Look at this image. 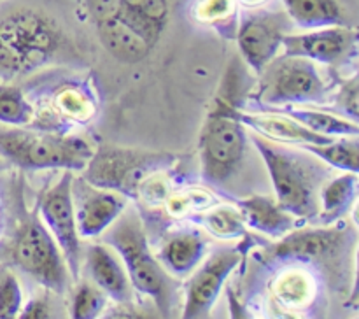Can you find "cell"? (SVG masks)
I'll return each mask as SVG.
<instances>
[{
  "mask_svg": "<svg viewBox=\"0 0 359 319\" xmlns=\"http://www.w3.org/2000/svg\"><path fill=\"white\" fill-rule=\"evenodd\" d=\"M105 294L97 286L88 283H81L72 297L70 304V315L74 319H93L104 311Z\"/></svg>",
  "mask_w": 359,
  "mask_h": 319,
  "instance_id": "obj_29",
  "label": "cell"
},
{
  "mask_svg": "<svg viewBox=\"0 0 359 319\" xmlns=\"http://www.w3.org/2000/svg\"><path fill=\"white\" fill-rule=\"evenodd\" d=\"M237 14V0H200L195 18L205 25H224Z\"/></svg>",
  "mask_w": 359,
  "mask_h": 319,
  "instance_id": "obj_30",
  "label": "cell"
},
{
  "mask_svg": "<svg viewBox=\"0 0 359 319\" xmlns=\"http://www.w3.org/2000/svg\"><path fill=\"white\" fill-rule=\"evenodd\" d=\"M358 137H339L326 144H302L305 153L318 156L325 163L340 168L344 172H354L358 174L359 168V146Z\"/></svg>",
  "mask_w": 359,
  "mask_h": 319,
  "instance_id": "obj_24",
  "label": "cell"
},
{
  "mask_svg": "<svg viewBox=\"0 0 359 319\" xmlns=\"http://www.w3.org/2000/svg\"><path fill=\"white\" fill-rule=\"evenodd\" d=\"M93 23L97 27V34L102 46L121 62H140L149 55L151 48H153V44L144 35H140L135 28L130 27L118 14L98 18Z\"/></svg>",
  "mask_w": 359,
  "mask_h": 319,
  "instance_id": "obj_17",
  "label": "cell"
},
{
  "mask_svg": "<svg viewBox=\"0 0 359 319\" xmlns=\"http://www.w3.org/2000/svg\"><path fill=\"white\" fill-rule=\"evenodd\" d=\"M272 297L287 311H304L318 294L316 277L305 269H286L272 280Z\"/></svg>",
  "mask_w": 359,
  "mask_h": 319,
  "instance_id": "obj_21",
  "label": "cell"
},
{
  "mask_svg": "<svg viewBox=\"0 0 359 319\" xmlns=\"http://www.w3.org/2000/svg\"><path fill=\"white\" fill-rule=\"evenodd\" d=\"M23 307V290L14 273H6L0 280V318H18Z\"/></svg>",
  "mask_w": 359,
  "mask_h": 319,
  "instance_id": "obj_31",
  "label": "cell"
},
{
  "mask_svg": "<svg viewBox=\"0 0 359 319\" xmlns=\"http://www.w3.org/2000/svg\"><path fill=\"white\" fill-rule=\"evenodd\" d=\"M200 135V160L207 181L221 184L237 172L245 151L244 125L238 119V76L228 72Z\"/></svg>",
  "mask_w": 359,
  "mask_h": 319,
  "instance_id": "obj_2",
  "label": "cell"
},
{
  "mask_svg": "<svg viewBox=\"0 0 359 319\" xmlns=\"http://www.w3.org/2000/svg\"><path fill=\"white\" fill-rule=\"evenodd\" d=\"M205 251L207 242L198 231H177L161 247V266L174 276H188L202 263Z\"/></svg>",
  "mask_w": 359,
  "mask_h": 319,
  "instance_id": "obj_19",
  "label": "cell"
},
{
  "mask_svg": "<svg viewBox=\"0 0 359 319\" xmlns=\"http://www.w3.org/2000/svg\"><path fill=\"white\" fill-rule=\"evenodd\" d=\"M245 226L258 230L272 238H283L297 226V217L269 196H249L238 202Z\"/></svg>",
  "mask_w": 359,
  "mask_h": 319,
  "instance_id": "obj_18",
  "label": "cell"
},
{
  "mask_svg": "<svg viewBox=\"0 0 359 319\" xmlns=\"http://www.w3.org/2000/svg\"><path fill=\"white\" fill-rule=\"evenodd\" d=\"M34 119V107L16 88L0 84V123L6 126H27Z\"/></svg>",
  "mask_w": 359,
  "mask_h": 319,
  "instance_id": "obj_28",
  "label": "cell"
},
{
  "mask_svg": "<svg viewBox=\"0 0 359 319\" xmlns=\"http://www.w3.org/2000/svg\"><path fill=\"white\" fill-rule=\"evenodd\" d=\"M39 214L62 251L70 279L77 283L81 265V237L74 210L72 172H63L62 177L42 193L39 200Z\"/></svg>",
  "mask_w": 359,
  "mask_h": 319,
  "instance_id": "obj_9",
  "label": "cell"
},
{
  "mask_svg": "<svg viewBox=\"0 0 359 319\" xmlns=\"http://www.w3.org/2000/svg\"><path fill=\"white\" fill-rule=\"evenodd\" d=\"M174 160V154L168 153L100 146L83 168L84 181L97 188L114 189L125 196H137L147 179L167 170Z\"/></svg>",
  "mask_w": 359,
  "mask_h": 319,
  "instance_id": "obj_5",
  "label": "cell"
},
{
  "mask_svg": "<svg viewBox=\"0 0 359 319\" xmlns=\"http://www.w3.org/2000/svg\"><path fill=\"white\" fill-rule=\"evenodd\" d=\"M93 151L90 140L79 135L0 126V156L28 170H83Z\"/></svg>",
  "mask_w": 359,
  "mask_h": 319,
  "instance_id": "obj_3",
  "label": "cell"
},
{
  "mask_svg": "<svg viewBox=\"0 0 359 319\" xmlns=\"http://www.w3.org/2000/svg\"><path fill=\"white\" fill-rule=\"evenodd\" d=\"M216 203L214 196L209 191L200 188H188L181 191H174L165 198L163 207L168 216L181 217L191 216V214H200L203 210L210 209Z\"/></svg>",
  "mask_w": 359,
  "mask_h": 319,
  "instance_id": "obj_27",
  "label": "cell"
},
{
  "mask_svg": "<svg viewBox=\"0 0 359 319\" xmlns=\"http://www.w3.org/2000/svg\"><path fill=\"white\" fill-rule=\"evenodd\" d=\"M251 139L269 168L277 203L294 217L309 219L318 216V170L321 168L298 154L273 146L272 140L259 135Z\"/></svg>",
  "mask_w": 359,
  "mask_h": 319,
  "instance_id": "obj_4",
  "label": "cell"
},
{
  "mask_svg": "<svg viewBox=\"0 0 359 319\" xmlns=\"http://www.w3.org/2000/svg\"><path fill=\"white\" fill-rule=\"evenodd\" d=\"M65 35L46 14L16 9L0 18V83L25 76L51 62Z\"/></svg>",
  "mask_w": 359,
  "mask_h": 319,
  "instance_id": "obj_1",
  "label": "cell"
},
{
  "mask_svg": "<svg viewBox=\"0 0 359 319\" xmlns=\"http://www.w3.org/2000/svg\"><path fill=\"white\" fill-rule=\"evenodd\" d=\"M346 233L337 228H314V230H298L279 238V244L270 247L266 256L272 259H318L330 258L344 244Z\"/></svg>",
  "mask_w": 359,
  "mask_h": 319,
  "instance_id": "obj_14",
  "label": "cell"
},
{
  "mask_svg": "<svg viewBox=\"0 0 359 319\" xmlns=\"http://www.w3.org/2000/svg\"><path fill=\"white\" fill-rule=\"evenodd\" d=\"M126 209V196L114 189L91 186L79 193L76 210L77 231L81 238L100 237Z\"/></svg>",
  "mask_w": 359,
  "mask_h": 319,
  "instance_id": "obj_13",
  "label": "cell"
},
{
  "mask_svg": "<svg viewBox=\"0 0 359 319\" xmlns=\"http://www.w3.org/2000/svg\"><path fill=\"white\" fill-rule=\"evenodd\" d=\"M249 11L238 25L237 44L245 63L259 74L283 48V37L291 32V20L284 11Z\"/></svg>",
  "mask_w": 359,
  "mask_h": 319,
  "instance_id": "obj_10",
  "label": "cell"
},
{
  "mask_svg": "<svg viewBox=\"0 0 359 319\" xmlns=\"http://www.w3.org/2000/svg\"><path fill=\"white\" fill-rule=\"evenodd\" d=\"M358 76L351 77L340 86L339 97H337V102L342 105L344 112H347V116H351V119L354 121H358Z\"/></svg>",
  "mask_w": 359,
  "mask_h": 319,
  "instance_id": "obj_32",
  "label": "cell"
},
{
  "mask_svg": "<svg viewBox=\"0 0 359 319\" xmlns=\"http://www.w3.org/2000/svg\"><path fill=\"white\" fill-rule=\"evenodd\" d=\"M86 269L95 286L114 301L132 298V283L125 265L116 251L105 244H91L86 252Z\"/></svg>",
  "mask_w": 359,
  "mask_h": 319,
  "instance_id": "obj_15",
  "label": "cell"
},
{
  "mask_svg": "<svg viewBox=\"0 0 359 319\" xmlns=\"http://www.w3.org/2000/svg\"><path fill=\"white\" fill-rule=\"evenodd\" d=\"M256 100L269 105L318 104L326 95V83L318 63L302 56L273 58L262 70Z\"/></svg>",
  "mask_w": 359,
  "mask_h": 319,
  "instance_id": "obj_7",
  "label": "cell"
},
{
  "mask_svg": "<svg viewBox=\"0 0 359 319\" xmlns=\"http://www.w3.org/2000/svg\"><path fill=\"white\" fill-rule=\"evenodd\" d=\"M7 167H9V161H7L6 158H4V156H0V172L6 170Z\"/></svg>",
  "mask_w": 359,
  "mask_h": 319,
  "instance_id": "obj_35",
  "label": "cell"
},
{
  "mask_svg": "<svg viewBox=\"0 0 359 319\" xmlns=\"http://www.w3.org/2000/svg\"><path fill=\"white\" fill-rule=\"evenodd\" d=\"M241 258L242 256L237 249L223 247L212 252L202 265L196 266V272L191 276L188 290H186L182 318L198 319L209 315L210 308L219 298L224 283L230 273L237 269Z\"/></svg>",
  "mask_w": 359,
  "mask_h": 319,
  "instance_id": "obj_11",
  "label": "cell"
},
{
  "mask_svg": "<svg viewBox=\"0 0 359 319\" xmlns=\"http://www.w3.org/2000/svg\"><path fill=\"white\" fill-rule=\"evenodd\" d=\"M284 55L302 56L316 63H337L356 49V32L349 27L311 28L302 34L287 32L283 37Z\"/></svg>",
  "mask_w": 359,
  "mask_h": 319,
  "instance_id": "obj_12",
  "label": "cell"
},
{
  "mask_svg": "<svg viewBox=\"0 0 359 319\" xmlns=\"http://www.w3.org/2000/svg\"><path fill=\"white\" fill-rule=\"evenodd\" d=\"M238 119L244 125V128H251L252 132L262 135L263 139L272 140V142L302 146V144H326L333 140L332 137L311 132L284 112L238 111Z\"/></svg>",
  "mask_w": 359,
  "mask_h": 319,
  "instance_id": "obj_16",
  "label": "cell"
},
{
  "mask_svg": "<svg viewBox=\"0 0 359 319\" xmlns=\"http://www.w3.org/2000/svg\"><path fill=\"white\" fill-rule=\"evenodd\" d=\"M49 307L48 304H46L44 300H32L28 301L25 307H21L20 314H18V318L21 319H44V318H49Z\"/></svg>",
  "mask_w": 359,
  "mask_h": 319,
  "instance_id": "obj_33",
  "label": "cell"
},
{
  "mask_svg": "<svg viewBox=\"0 0 359 319\" xmlns=\"http://www.w3.org/2000/svg\"><path fill=\"white\" fill-rule=\"evenodd\" d=\"M266 2H269V0H237V4H241L245 9H259V7L265 6Z\"/></svg>",
  "mask_w": 359,
  "mask_h": 319,
  "instance_id": "obj_34",
  "label": "cell"
},
{
  "mask_svg": "<svg viewBox=\"0 0 359 319\" xmlns=\"http://www.w3.org/2000/svg\"><path fill=\"white\" fill-rule=\"evenodd\" d=\"M13 262L42 286L56 293L65 291L69 269L41 217H32L20 228L13 245Z\"/></svg>",
  "mask_w": 359,
  "mask_h": 319,
  "instance_id": "obj_8",
  "label": "cell"
},
{
  "mask_svg": "<svg viewBox=\"0 0 359 319\" xmlns=\"http://www.w3.org/2000/svg\"><path fill=\"white\" fill-rule=\"evenodd\" d=\"M290 118L304 125L311 132L319 133V135L332 137V139H339V137H358L359 135V125L358 121L349 118H340L337 114H330V112L319 111V109H309L300 107V105H290L284 111Z\"/></svg>",
  "mask_w": 359,
  "mask_h": 319,
  "instance_id": "obj_23",
  "label": "cell"
},
{
  "mask_svg": "<svg viewBox=\"0 0 359 319\" xmlns=\"http://www.w3.org/2000/svg\"><path fill=\"white\" fill-rule=\"evenodd\" d=\"M203 226L221 240H235L245 235V221L238 207L217 205L203 210Z\"/></svg>",
  "mask_w": 359,
  "mask_h": 319,
  "instance_id": "obj_26",
  "label": "cell"
},
{
  "mask_svg": "<svg viewBox=\"0 0 359 319\" xmlns=\"http://www.w3.org/2000/svg\"><path fill=\"white\" fill-rule=\"evenodd\" d=\"M291 23L311 30L323 27H349L340 0H283Z\"/></svg>",
  "mask_w": 359,
  "mask_h": 319,
  "instance_id": "obj_20",
  "label": "cell"
},
{
  "mask_svg": "<svg viewBox=\"0 0 359 319\" xmlns=\"http://www.w3.org/2000/svg\"><path fill=\"white\" fill-rule=\"evenodd\" d=\"M51 104L62 118L76 123H88L97 114L95 98L77 84H63L55 90Z\"/></svg>",
  "mask_w": 359,
  "mask_h": 319,
  "instance_id": "obj_25",
  "label": "cell"
},
{
  "mask_svg": "<svg viewBox=\"0 0 359 319\" xmlns=\"http://www.w3.org/2000/svg\"><path fill=\"white\" fill-rule=\"evenodd\" d=\"M107 242L114 247L125 265L133 290L153 298L154 304L167 312V273L147 247L142 221L135 212H125L107 228Z\"/></svg>",
  "mask_w": 359,
  "mask_h": 319,
  "instance_id": "obj_6",
  "label": "cell"
},
{
  "mask_svg": "<svg viewBox=\"0 0 359 319\" xmlns=\"http://www.w3.org/2000/svg\"><path fill=\"white\" fill-rule=\"evenodd\" d=\"M358 186V174L347 172L319 188L318 212L323 223L332 224L349 212L351 205L356 202Z\"/></svg>",
  "mask_w": 359,
  "mask_h": 319,
  "instance_id": "obj_22",
  "label": "cell"
}]
</instances>
